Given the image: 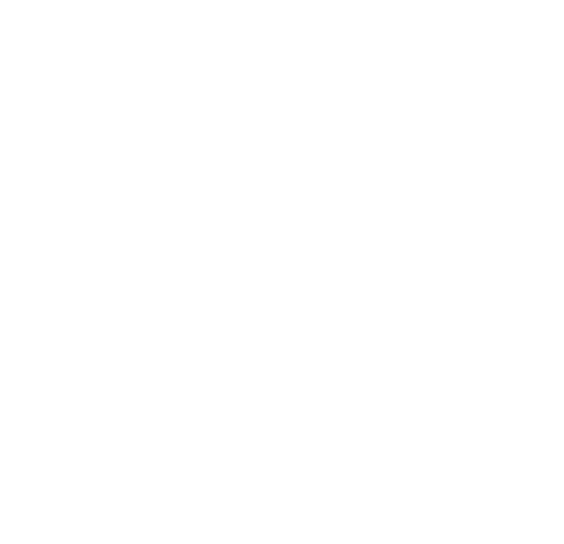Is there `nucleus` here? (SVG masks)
Instances as JSON below:
<instances>
[]
</instances>
